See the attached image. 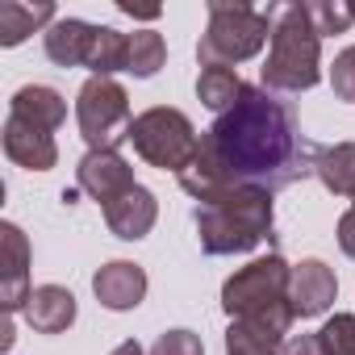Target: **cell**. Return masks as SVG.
<instances>
[{
    "instance_id": "22",
    "label": "cell",
    "mask_w": 355,
    "mask_h": 355,
    "mask_svg": "<svg viewBox=\"0 0 355 355\" xmlns=\"http://www.w3.org/2000/svg\"><path fill=\"white\" fill-rule=\"evenodd\" d=\"M326 355H355V313H334L322 330H318Z\"/></svg>"
},
{
    "instance_id": "5",
    "label": "cell",
    "mask_w": 355,
    "mask_h": 355,
    "mask_svg": "<svg viewBox=\"0 0 355 355\" xmlns=\"http://www.w3.org/2000/svg\"><path fill=\"white\" fill-rule=\"evenodd\" d=\"M276 13L280 5H268V9H255V5H243V0H214L209 5V26L201 34V67H234V63H247L263 51V42L272 38V26H276Z\"/></svg>"
},
{
    "instance_id": "14",
    "label": "cell",
    "mask_w": 355,
    "mask_h": 355,
    "mask_svg": "<svg viewBox=\"0 0 355 355\" xmlns=\"http://www.w3.org/2000/svg\"><path fill=\"white\" fill-rule=\"evenodd\" d=\"M96 34H101V26H92V21L59 17L46 30V59L59 63V67H88L92 46H96Z\"/></svg>"
},
{
    "instance_id": "29",
    "label": "cell",
    "mask_w": 355,
    "mask_h": 355,
    "mask_svg": "<svg viewBox=\"0 0 355 355\" xmlns=\"http://www.w3.org/2000/svg\"><path fill=\"white\" fill-rule=\"evenodd\" d=\"M109 355H146V351H142V343H138V338H125V343H117Z\"/></svg>"
},
{
    "instance_id": "25",
    "label": "cell",
    "mask_w": 355,
    "mask_h": 355,
    "mask_svg": "<svg viewBox=\"0 0 355 355\" xmlns=\"http://www.w3.org/2000/svg\"><path fill=\"white\" fill-rule=\"evenodd\" d=\"M309 17H313V26H318L322 38H326V34H347V30H351L347 5H326V0H318V5H309Z\"/></svg>"
},
{
    "instance_id": "24",
    "label": "cell",
    "mask_w": 355,
    "mask_h": 355,
    "mask_svg": "<svg viewBox=\"0 0 355 355\" xmlns=\"http://www.w3.org/2000/svg\"><path fill=\"white\" fill-rule=\"evenodd\" d=\"M330 88H334L338 101L355 105V46L338 51V59H334V67H330Z\"/></svg>"
},
{
    "instance_id": "27",
    "label": "cell",
    "mask_w": 355,
    "mask_h": 355,
    "mask_svg": "<svg viewBox=\"0 0 355 355\" xmlns=\"http://www.w3.org/2000/svg\"><path fill=\"white\" fill-rule=\"evenodd\" d=\"M338 247H343V251L355 259V205H351V209L338 218Z\"/></svg>"
},
{
    "instance_id": "8",
    "label": "cell",
    "mask_w": 355,
    "mask_h": 355,
    "mask_svg": "<svg viewBox=\"0 0 355 355\" xmlns=\"http://www.w3.org/2000/svg\"><path fill=\"white\" fill-rule=\"evenodd\" d=\"M76 184H80V193H88V197L101 201V209H105V205H113L121 193H130L138 180H134V167H130L117 150H88V155L80 159V167H76Z\"/></svg>"
},
{
    "instance_id": "4",
    "label": "cell",
    "mask_w": 355,
    "mask_h": 355,
    "mask_svg": "<svg viewBox=\"0 0 355 355\" xmlns=\"http://www.w3.org/2000/svg\"><path fill=\"white\" fill-rule=\"evenodd\" d=\"M259 80L268 92H309L322 80V34L309 17V5H280Z\"/></svg>"
},
{
    "instance_id": "30",
    "label": "cell",
    "mask_w": 355,
    "mask_h": 355,
    "mask_svg": "<svg viewBox=\"0 0 355 355\" xmlns=\"http://www.w3.org/2000/svg\"><path fill=\"white\" fill-rule=\"evenodd\" d=\"M117 9H121L125 17H142V21H155V17H159V9H134V5H117Z\"/></svg>"
},
{
    "instance_id": "16",
    "label": "cell",
    "mask_w": 355,
    "mask_h": 355,
    "mask_svg": "<svg viewBox=\"0 0 355 355\" xmlns=\"http://www.w3.org/2000/svg\"><path fill=\"white\" fill-rule=\"evenodd\" d=\"M9 113L30 121V125H38V130H46V134H55L67 121V101L55 88H46V84H26V88L13 92Z\"/></svg>"
},
{
    "instance_id": "28",
    "label": "cell",
    "mask_w": 355,
    "mask_h": 355,
    "mask_svg": "<svg viewBox=\"0 0 355 355\" xmlns=\"http://www.w3.org/2000/svg\"><path fill=\"white\" fill-rule=\"evenodd\" d=\"M0 351H13V313H0Z\"/></svg>"
},
{
    "instance_id": "2",
    "label": "cell",
    "mask_w": 355,
    "mask_h": 355,
    "mask_svg": "<svg viewBox=\"0 0 355 355\" xmlns=\"http://www.w3.org/2000/svg\"><path fill=\"white\" fill-rule=\"evenodd\" d=\"M193 222H197V239H201L205 255L255 251L259 243L272 239V226H276L272 193H263V189H226V193L201 201Z\"/></svg>"
},
{
    "instance_id": "19",
    "label": "cell",
    "mask_w": 355,
    "mask_h": 355,
    "mask_svg": "<svg viewBox=\"0 0 355 355\" xmlns=\"http://www.w3.org/2000/svg\"><path fill=\"white\" fill-rule=\"evenodd\" d=\"M243 80H239V71L234 67H201V76H197V96H201V105L205 109H214L218 117L226 113V109H234V101L243 96Z\"/></svg>"
},
{
    "instance_id": "21",
    "label": "cell",
    "mask_w": 355,
    "mask_h": 355,
    "mask_svg": "<svg viewBox=\"0 0 355 355\" xmlns=\"http://www.w3.org/2000/svg\"><path fill=\"white\" fill-rule=\"evenodd\" d=\"M163 63H167V42H163V34H155V30H134V34H130V63H125V71L138 76V80H150Z\"/></svg>"
},
{
    "instance_id": "3",
    "label": "cell",
    "mask_w": 355,
    "mask_h": 355,
    "mask_svg": "<svg viewBox=\"0 0 355 355\" xmlns=\"http://www.w3.org/2000/svg\"><path fill=\"white\" fill-rule=\"evenodd\" d=\"M288 280H293V268L284 263V255L276 251L259 255L222 284V309L230 313V322H251L288 338L297 322L293 301H288Z\"/></svg>"
},
{
    "instance_id": "9",
    "label": "cell",
    "mask_w": 355,
    "mask_h": 355,
    "mask_svg": "<svg viewBox=\"0 0 355 355\" xmlns=\"http://www.w3.org/2000/svg\"><path fill=\"white\" fill-rule=\"evenodd\" d=\"M0 251H5V259H0V313H17L26 309L34 288H30V243L13 222L0 226Z\"/></svg>"
},
{
    "instance_id": "13",
    "label": "cell",
    "mask_w": 355,
    "mask_h": 355,
    "mask_svg": "<svg viewBox=\"0 0 355 355\" xmlns=\"http://www.w3.org/2000/svg\"><path fill=\"white\" fill-rule=\"evenodd\" d=\"M155 218H159L155 193H150V189H142V184H134V189H130V193H121L113 205H105V226H109L117 239H125V243L146 239V234H150V226H155Z\"/></svg>"
},
{
    "instance_id": "26",
    "label": "cell",
    "mask_w": 355,
    "mask_h": 355,
    "mask_svg": "<svg viewBox=\"0 0 355 355\" xmlns=\"http://www.w3.org/2000/svg\"><path fill=\"white\" fill-rule=\"evenodd\" d=\"M284 355H326L318 334H288L284 338Z\"/></svg>"
},
{
    "instance_id": "10",
    "label": "cell",
    "mask_w": 355,
    "mask_h": 355,
    "mask_svg": "<svg viewBox=\"0 0 355 355\" xmlns=\"http://www.w3.org/2000/svg\"><path fill=\"white\" fill-rule=\"evenodd\" d=\"M338 280L322 259H301L293 263V280H288V301L297 318H322L334 305Z\"/></svg>"
},
{
    "instance_id": "23",
    "label": "cell",
    "mask_w": 355,
    "mask_h": 355,
    "mask_svg": "<svg viewBox=\"0 0 355 355\" xmlns=\"http://www.w3.org/2000/svg\"><path fill=\"white\" fill-rule=\"evenodd\" d=\"M150 355H205V347H201V334L193 330H163L150 343Z\"/></svg>"
},
{
    "instance_id": "20",
    "label": "cell",
    "mask_w": 355,
    "mask_h": 355,
    "mask_svg": "<svg viewBox=\"0 0 355 355\" xmlns=\"http://www.w3.org/2000/svg\"><path fill=\"white\" fill-rule=\"evenodd\" d=\"M226 355H284V338L263 326H251V322H230Z\"/></svg>"
},
{
    "instance_id": "15",
    "label": "cell",
    "mask_w": 355,
    "mask_h": 355,
    "mask_svg": "<svg viewBox=\"0 0 355 355\" xmlns=\"http://www.w3.org/2000/svg\"><path fill=\"white\" fill-rule=\"evenodd\" d=\"M26 322L38 330V334H63L71 322H76V297L63 288V284H38L26 301Z\"/></svg>"
},
{
    "instance_id": "6",
    "label": "cell",
    "mask_w": 355,
    "mask_h": 355,
    "mask_svg": "<svg viewBox=\"0 0 355 355\" xmlns=\"http://www.w3.org/2000/svg\"><path fill=\"white\" fill-rule=\"evenodd\" d=\"M130 142H134V150H138L150 167L180 175V171L193 163V155H197V146H201V134L193 130L189 113L171 109V105H155V109H146V113L134 117Z\"/></svg>"
},
{
    "instance_id": "1",
    "label": "cell",
    "mask_w": 355,
    "mask_h": 355,
    "mask_svg": "<svg viewBox=\"0 0 355 355\" xmlns=\"http://www.w3.org/2000/svg\"><path fill=\"white\" fill-rule=\"evenodd\" d=\"M322 146L301 134L297 109L268 92L263 84H247L234 109H226L205 134L193 163L175 175L189 197L209 201L226 189H263L280 193L309 180Z\"/></svg>"
},
{
    "instance_id": "31",
    "label": "cell",
    "mask_w": 355,
    "mask_h": 355,
    "mask_svg": "<svg viewBox=\"0 0 355 355\" xmlns=\"http://www.w3.org/2000/svg\"><path fill=\"white\" fill-rule=\"evenodd\" d=\"M80 201V189H63V205H76Z\"/></svg>"
},
{
    "instance_id": "12",
    "label": "cell",
    "mask_w": 355,
    "mask_h": 355,
    "mask_svg": "<svg viewBox=\"0 0 355 355\" xmlns=\"http://www.w3.org/2000/svg\"><path fill=\"white\" fill-rule=\"evenodd\" d=\"M5 155L26 167V171H51L59 163V146H55V134L21 121V117H5Z\"/></svg>"
},
{
    "instance_id": "18",
    "label": "cell",
    "mask_w": 355,
    "mask_h": 355,
    "mask_svg": "<svg viewBox=\"0 0 355 355\" xmlns=\"http://www.w3.org/2000/svg\"><path fill=\"white\" fill-rule=\"evenodd\" d=\"M313 175H318V180H322L334 197L355 201V142H334V146H322Z\"/></svg>"
},
{
    "instance_id": "11",
    "label": "cell",
    "mask_w": 355,
    "mask_h": 355,
    "mask_svg": "<svg viewBox=\"0 0 355 355\" xmlns=\"http://www.w3.org/2000/svg\"><path fill=\"white\" fill-rule=\"evenodd\" d=\"M92 293L105 309L113 313H125V309H138L142 297H146V272L130 259H113L105 263L96 276H92Z\"/></svg>"
},
{
    "instance_id": "7",
    "label": "cell",
    "mask_w": 355,
    "mask_h": 355,
    "mask_svg": "<svg viewBox=\"0 0 355 355\" xmlns=\"http://www.w3.org/2000/svg\"><path fill=\"white\" fill-rule=\"evenodd\" d=\"M76 121H80V138L88 142V150H117L134 125L125 88L109 76H92L76 96Z\"/></svg>"
},
{
    "instance_id": "17",
    "label": "cell",
    "mask_w": 355,
    "mask_h": 355,
    "mask_svg": "<svg viewBox=\"0 0 355 355\" xmlns=\"http://www.w3.org/2000/svg\"><path fill=\"white\" fill-rule=\"evenodd\" d=\"M59 17H55V5L51 0H38V5H30V0H5L0 5V46H21L34 30H51Z\"/></svg>"
}]
</instances>
